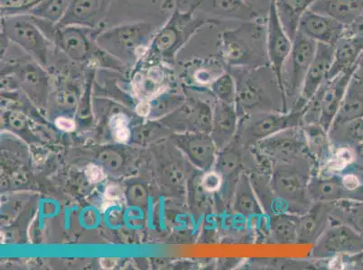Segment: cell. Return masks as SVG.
<instances>
[{
  "mask_svg": "<svg viewBox=\"0 0 363 270\" xmlns=\"http://www.w3.org/2000/svg\"><path fill=\"white\" fill-rule=\"evenodd\" d=\"M227 71L236 82L235 107L240 118L259 112L286 113L281 85L270 65Z\"/></svg>",
  "mask_w": 363,
  "mask_h": 270,
  "instance_id": "1",
  "label": "cell"
},
{
  "mask_svg": "<svg viewBox=\"0 0 363 270\" xmlns=\"http://www.w3.org/2000/svg\"><path fill=\"white\" fill-rule=\"evenodd\" d=\"M220 57L228 69L269 65L267 51V18L242 22L220 35Z\"/></svg>",
  "mask_w": 363,
  "mask_h": 270,
  "instance_id": "2",
  "label": "cell"
},
{
  "mask_svg": "<svg viewBox=\"0 0 363 270\" xmlns=\"http://www.w3.org/2000/svg\"><path fill=\"white\" fill-rule=\"evenodd\" d=\"M318 170V165L310 154L272 164L270 186L285 205L288 213L301 216L311 207L313 202L308 195V184Z\"/></svg>",
  "mask_w": 363,
  "mask_h": 270,
  "instance_id": "3",
  "label": "cell"
},
{
  "mask_svg": "<svg viewBox=\"0 0 363 270\" xmlns=\"http://www.w3.org/2000/svg\"><path fill=\"white\" fill-rule=\"evenodd\" d=\"M197 8V5H193L186 11H182L177 6L166 25L154 36L145 56L160 55L166 60H171L204 25L220 24L206 14L196 16Z\"/></svg>",
  "mask_w": 363,
  "mask_h": 270,
  "instance_id": "4",
  "label": "cell"
},
{
  "mask_svg": "<svg viewBox=\"0 0 363 270\" xmlns=\"http://www.w3.org/2000/svg\"><path fill=\"white\" fill-rule=\"evenodd\" d=\"M30 16V15H29ZM38 28L55 46L74 61H94L106 54L97 44L99 34L104 29L80 25H59L32 16Z\"/></svg>",
  "mask_w": 363,
  "mask_h": 270,
  "instance_id": "5",
  "label": "cell"
},
{
  "mask_svg": "<svg viewBox=\"0 0 363 270\" xmlns=\"http://www.w3.org/2000/svg\"><path fill=\"white\" fill-rule=\"evenodd\" d=\"M157 32V26L152 23H130L102 30L97 44L101 50L115 57L140 60L146 55Z\"/></svg>",
  "mask_w": 363,
  "mask_h": 270,
  "instance_id": "6",
  "label": "cell"
},
{
  "mask_svg": "<svg viewBox=\"0 0 363 270\" xmlns=\"http://www.w3.org/2000/svg\"><path fill=\"white\" fill-rule=\"evenodd\" d=\"M318 42L298 31L293 40L292 50L284 64L281 86L286 112L292 110L301 94L303 82L315 57Z\"/></svg>",
  "mask_w": 363,
  "mask_h": 270,
  "instance_id": "7",
  "label": "cell"
},
{
  "mask_svg": "<svg viewBox=\"0 0 363 270\" xmlns=\"http://www.w3.org/2000/svg\"><path fill=\"white\" fill-rule=\"evenodd\" d=\"M302 110L259 112L240 117L235 139L246 147H254L259 141L288 128L303 124Z\"/></svg>",
  "mask_w": 363,
  "mask_h": 270,
  "instance_id": "8",
  "label": "cell"
},
{
  "mask_svg": "<svg viewBox=\"0 0 363 270\" xmlns=\"http://www.w3.org/2000/svg\"><path fill=\"white\" fill-rule=\"evenodd\" d=\"M1 35L40 62L48 61V54L55 50V46L29 15L3 16Z\"/></svg>",
  "mask_w": 363,
  "mask_h": 270,
  "instance_id": "9",
  "label": "cell"
},
{
  "mask_svg": "<svg viewBox=\"0 0 363 270\" xmlns=\"http://www.w3.org/2000/svg\"><path fill=\"white\" fill-rule=\"evenodd\" d=\"M362 250V237L351 227L332 220L328 228L313 243L310 258L323 262L337 257L356 254Z\"/></svg>",
  "mask_w": 363,
  "mask_h": 270,
  "instance_id": "10",
  "label": "cell"
},
{
  "mask_svg": "<svg viewBox=\"0 0 363 270\" xmlns=\"http://www.w3.org/2000/svg\"><path fill=\"white\" fill-rule=\"evenodd\" d=\"M252 148L257 155L269 161L272 166L275 163L290 161L310 154L302 125L280 131Z\"/></svg>",
  "mask_w": 363,
  "mask_h": 270,
  "instance_id": "11",
  "label": "cell"
},
{
  "mask_svg": "<svg viewBox=\"0 0 363 270\" xmlns=\"http://www.w3.org/2000/svg\"><path fill=\"white\" fill-rule=\"evenodd\" d=\"M292 46L293 41L280 22L274 0L267 16V51L270 67L278 77L280 85L284 64L292 50Z\"/></svg>",
  "mask_w": 363,
  "mask_h": 270,
  "instance_id": "12",
  "label": "cell"
},
{
  "mask_svg": "<svg viewBox=\"0 0 363 270\" xmlns=\"http://www.w3.org/2000/svg\"><path fill=\"white\" fill-rule=\"evenodd\" d=\"M333 52L335 46L318 42L315 57L306 74L301 94L291 110H303L310 98L319 90L323 82L328 81L329 71L333 65Z\"/></svg>",
  "mask_w": 363,
  "mask_h": 270,
  "instance_id": "13",
  "label": "cell"
},
{
  "mask_svg": "<svg viewBox=\"0 0 363 270\" xmlns=\"http://www.w3.org/2000/svg\"><path fill=\"white\" fill-rule=\"evenodd\" d=\"M115 0H74L57 25L104 29V22Z\"/></svg>",
  "mask_w": 363,
  "mask_h": 270,
  "instance_id": "14",
  "label": "cell"
},
{
  "mask_svg": "<svg viewBox=\"0 0 363 270\" xmlns=\"http://www.w3.org/2000/svg\"><path fill=\"white\" fill-rule=\"evenodd\" d=\"M345 28L331 16L308 9L300 19L298 31L316 42L335 46L345 34Z\"/></svg>",
  "mask_w": 363,
  "mask_h": 270,
  "instance_id": "15",
  "label": "cell"
},
{
  "mask_svg": "<svg viewBox=\"0 0 363 270\" xmlns=\"http://www.w3.org/2000/svg\"><path fill=\"white\" fill-rule=\"evenodd\" d=\"M357 65L342 72L332 80L323 82L322 97V114L319 124L329 131L333 120L341 107L343 97L347 90L350 81L357 69Z\"/></svg>",
  "mask_w": 363,
  "mask_h": 270,
  "instance_id": "16",
  "label": "cell"
},
{
  "mask_svg": "<svg viewBox=\"0 0 363 270\" xmlns=\"http://www.w3.org/2000/svg\"><path fill=\"white\" fill-rule=\"evenodd\" d=\"M230 210L249 220L255 230L267 217L247 172H243L238 181Z\"/></svg>",
  "mask_w": 363,
  "mask_h": 270,
  "instance_id": "17",
  "label": "cell"
},
{
  "mask_svg": "<svg viewBox=\"0 0 363 270\" xmlns=\"http://www.w3.org/2000/svg\"><path fill=\"white\" fill-rule=\"evenodd\" d=\"M333 203L315 202L298 216V243H315L332 222Z\"/></svg>",
  "mask_w": 363,
  "mask_h": 270,
  "instance_id": "18",
  "label": "cell"
},
{
  "mask_svg": "<svg viewBox=\"0 0 363 270\" xmlns=\"http://www.w3.org/2000/svg\"><path fill=\"white\" fill-rule=\"evenodd\" d=\"M239 120L235 105L218 100L216 102L210 135L218 150L220 151L232 143L236 136Z\"/></svg>",
  "mask_w": 363,
  "mask_h": 270,
  "instance_id": "19",
  "label": "cell"
},
{
  "mask_svg": "<svg viewBox=\"0 0 363 270\" xmlns=\"http://www.w3.org/2000/svg\"><path fill=\"white\" fill-rule=\"evenodd\" d=\"M363 54V38L343 35L335 46L333 61L328 80L358 64Z\"/></svg>",
  "mask_w": 363,
  "mask_h": 270,
  "instance_id": "20",
  "label": "cell"
},
{
  "mask_svg": "<svg viewBox=\"0 0 363 270\" xmlns=\"http://www.w3.org/2000/svg\"><path fill=\"white\" fill-rule=\"evenodd\" d=\"M308 195L313 203H335L352 200L351 194L342 186L340 175L323 176L313 174L308 184Z\"/></svg>",
  "mask_w": 363,
  "mask_h": 270,
  "instance_id": "21",
  "label": "cell"
},
{
  "mask_svg": "<svg viewBox=\"0 0 363 270\" xmlns=\"http://www.w3.org/2000/svg\"><path fill=\"white\" fill-rule=\"evenodd\" d=\"M310 9L348 25L363 15V0H316Z\"/></svg>",
  "mask_w": 363,
  "mask_h": 270,
  "instance_id": "22",
  "label": "cell"
},
{
  "mask_svg": "<svg viewBox=\"0 0 363 270\" xmlns=\"http://www.w3.org/2000/svg\"><path fill=\"white\" fill-rule=\"evenodd\" d=\"M298 216L289 213L267 216L266 239L278 245L298 243Z\"/></svg>",
  "mask_w": 363,
  "mask_h": 270,
  "instance_id": "23",
  "label": "cell"
},
{
  "mask_svg": "<svg viewBox=\"0 0 363 270\" xmlns=\"http://www.w3.org/2000/svg\"><path fill=\"white\" fill-rule=\"evenodd\" d=\"M363 117V80L353 74L332 125Z\"/></svg>",
  "mask_w": 363,
  "mask_h": 270,
  "instance_id": "24",
  "label": "cell"
},
{
  "mask_svg": "<svg viewBox=\"0 0 363 270\" xmlns=\"http://www.w3.org/2000/svg\"><path fill=\"white\" fill-rule=\"evenodd\" d=\"M315 1L316 0H275L280 22L292 41L298 31L300 19Z\"/></svg>",
  "mask_w": 363,
  "mask_h": 270,
  "instance_id": "25",
  "label": "cell"
},
{
  "mask_svg": "<svg viewBox=\"0 0 363 270\" xmlns=\"http://www.w3.org/2000/svg\"><path fill=\"white\" fill-rule=\"evenodd\" d=\"M249 175L257 199L262 204L267 216L276 215V213H288L285 205L277 196L270 186V173L266 172V171H254Z\"/></svg>",
  "mask_w": 363,
  "mask_h": 270,
  "instance_id": "26",
  "label": "cell"
},
{
  "mask_svg": "<svg viewBox=\"0 0 363 270\" xmlns=\"http://www.w3.org/2000/svg\"><path fill=\"white\" fill-rule=\"evenodd\" d=\"M302 127L308 141L309 153L320 168L329 159L333 149L328 131L319 124H302Z\"/></svg>",
  "mask_w": 363,
  "mask_h": 270,
  "instance_id": "27",
  "label": "cell"
},
{
  "mask_svg": "<svg viewBox=\"0 0 363 270\" xmlns=\"http://www.w3.org/2000/svg\"><path fill=\"white\" fill-rule=\"evenodd\" d=\"M329 138L333 147H355L363 143V117L330 127Z\"/></svg>",
  "mask_w": 363,
  "mask_h": 270,
  "instance_id": "28",
  "label": "cell"
},
{
  "mask_svg": "<svg viewBox=\"0 0 363 270\" xmlns=\"http://www.w3.org/2000/svg\"><path fill=\"white\" fill-rule=\"evenodd\" d=\"M332 220L345 223L357 232L363 239V202L342 200L333 203Z\"/></svg>",
  "mask_w": 363,
  "mask_h": 270,
  "instance_id": "29",
  "label": "cell"
},
{
  "mask_svg": "<svg viewBox=\"0 0 363 270\" xmlns=\"http://www.w3.org/2000/svg\"><path fill=\"white\" fill-rule=\"evenodd\" d=\"M211 11L220 19L247 22L260 18L244 0H209Z\"/></svg>",
  "mask_w": 363,
  "mask_h": 270,
  "instance_id": "30",
  "label": "cell"
},
{
  "mask_svg": "<svg viewBox=\"0 0 363 270\" xmlns=\"http://www.w3.org/2000/svg\"><path fill=\"white\" fill-rule=\"evenodd\" d=\"M355 159L354 150L349 147H333L331 155L323 166L318 168V174L323 176L341 175L352 165Z\"/></svg>",
  "mask_w": 363,
  "mask_h": 270,
  "instance_id": "31",
  "label": "cell"
},
{
  "mask_svg": "<svg viewBox=\"0 0 363 270\" xmlns=\"http://www.w3.org/2000/svg\"><path fill=\"white\" fill-rule=\"evenodd\" d=\"M72 1L74 0H45L40 5L32 9L28 15L52 24H58L70 8Z\"/></svg>",
  "mask_w": 363,
  "mask_h": 270,
  "instance_id": "32",
  "label": "cell"
},
{
  "mask_svg": "<svg viewBox=\"0 0 363 270\" xmlns=\"http://www.w3.org/2000/svg\"><path fill=\"white\" fill-rule=\"evenodd\" d=\"M211 93L218 101L235 105L236 82L229 71H224L209 86Z\"/></svg>",
  "mask_w": 363,
  "mask_h": 270,
  "instance_id": "33",
  "label": "cell"
},
{
  "mask_svg": "<svg viewBox=\"0 0 363 270\" xmlns=\"http://www.w3.org/2000/svg\"><path fill=\"white\" fill-rule=\"evenodd\" d=\"M163 81V74L158 68H153L146 75L138 74L134 80V92L138 97L157 93V86Z\"/></svg>",
  "mask_w": 363,
  "mask_h": 270,
  "instance_id": "34",
  "label": "cell"
},
{
  "mask_svg": "<svg viewBox=\"0 0 363 270\" xmlns=\"http://www.w3.org/2000/svg\"><path fill=\"white\" fill-rule=\"evenodd\" d=\"M45 0H0L1 18L18 15H28V13Z\"/></svg>",
  "mask_w": 363,
  "mask_h": 270,
  "instance_id": "35",
  "label": "cell"
},
{
  "mask_svg": "<svg viewBox=\"0 0 363 270\" xmlns=\"http://www.w3.org/2000/svg\"><path fill=\"white\" fill-rule=\"evenodd\" d=\"M223 184V177L216 170L204 171L201 177V185L206 192L211 195H216L222 189Z\"/></svg>",
  "mask_w": 363,
  "mask_h": 270,
  "instance_id": "36",
  "label": "cell"
},
{
  "mask_svg": "<svg viewBox=\"0 0 363 270\" xmlns=\"http://www.w3.org/2000/svg\"><path fill=\"white\" fill-rule=\"evenodd\" d=\"M111 125L116 141L125 143L130 139V133L128 128L127 118L124 115H115L111 118Z\"/></svg>",
  "mask_w": 363,
  "mask_h": 270,
  "instance_id": "37",
  "label": "cell"
},
{
  "mask_svg": "<svg viewBox=\"0 0 363 270\" xmlns=\"http://www.w3.org/2000/svg\"><path fill=\"white\" fill-rule=\"evenodd\" d=\"M337 263L329 266H340L339 269L363 270V250L356 254L337 257L335 258Z\"/></svg>",
  "mask_w": 363,
  "mask_h": 270,
  "instance_id": "38",
  "label": "cell"
},
{
  "mask_svg": "<svg viewBox=\"0 0 363 270\" xmlns=\"http://www.w3.org/2000/svg\"><path fill=\"white\" fill-rule=\"evenodd\" d=\"M259 18H267L274 0H244Z\"/></svg>",
  "mask_w": 363,
  "mask_h": 270,
  "instance_id": "39",
  "label": "cell"
},
{
  "mask_svg": "<svg viewBox=\"0 0 363 270\" xmlns=\"http://www.w3.org/2000/svg\"><path fill=\"white\" fill-rule=\"evenodd\" d=\"M86 175L91 183L100 182L104 177V170L100 167L94 165V164L88 165L87 169H86Z\"/></svg>",
  "mask_w": 363,
  "mask_h": 270,
  "instance_id": "40",
  "label": "cell"
},
{
  "mask_svg": "<svg viewBox=\"0 0 363 270\" xmlns=\"http://www.w3.org/2000/svg\"><path fill=\"white\" fill-rule=\"evenodd\" d=\"M56 127L62 131H72L74 130L75 124L74 122L67 118L59 117L55 120Z\"/></svg>",
  "mask_w": 363,
  "mask_h": 270,
  "instance_id": "41",
  "label": "cell"
},
{
  "mask_svg": "<svg viewBox=\"0 0 363 270\" xmlns=\"http://www.w3.org/2000/svg\"><path fill=\"white\" fill-rule=\"evenodd\" d=\"M105 195L108 200H116L120 199L122 196V191L120 187L117 186H110L107 187Z\"/></svg>",
  "mask_w": 363,
  "mask_h": 270,
  "instance_id": "42",
  "label": "cell"
},
{
  "mask_svg": "<svg viewBox=\"0 0 363 270\" xmlns=\"http://www.w3.org/2000/svg\"><path fill=\"white\" fill-rule=\"evenodd\" d=\"M240 259H223L219 260V269H235V266L240 265Z\"/></svg>",
  "mask_w": 363,
  "mask_h": 270,
  "instance_id": "43",
  "label": "cell"
},
{
  "mask_svg": "<svg viewBox=\"0 0 363 270\" xmlns=\"http://www.w3.org/2000/svg\"><path fill=\"white\" fill-rule=\"evenodd\" d=\"M136 111L141 117H147L150 112V105L147 101H142L137 105Z\"/></svg>",
  "mask_w": 363,
  "mask_h": 270,
  "instance_id": "44",
  "label": "cell"
},
{
  "mask_svg": "<svg viewBox=\"0 0 363 270\" xmlns=\"http://www.w3.org/2000/svg\"><path fill=\"white\" fill-rule=\"evenodd\" d=\"M117 264L116 259H101V265L102 269H111Z\"/></svg>",
  "mask_w": 363,
  "mask_h": 270,
  "instance_id": "45",
  "label": "cell"
},
{
  "mask_svg": "<svg viewBox=\"0 0 363 270\" xmlns=\"http://www.w3.org/2000/svg\"><path fill=\"white\" fill-rule=\"evenodd\" d=\"M174 0H164L163 8H171L173 6Z\"/></svg>",
  "mask_w": 363,
  "mask_h": 270,
  "instance_id": "46",
  "label": "cell"
}]
</instances>
